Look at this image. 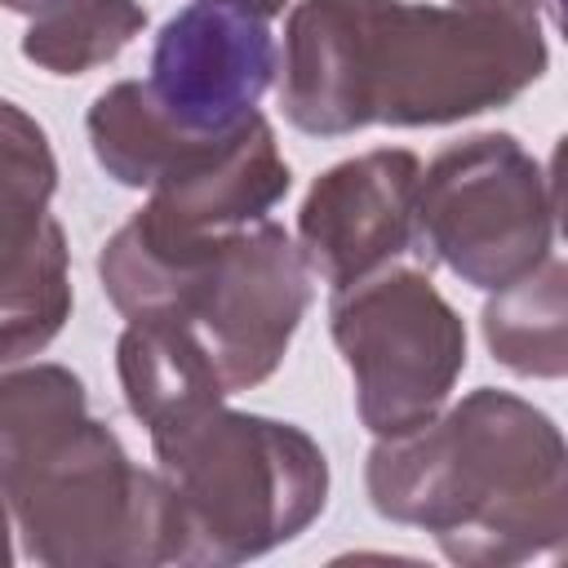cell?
Here are the masks:
<instances>
[{"mask_svg": "<svg viewBox=\"0 0 568 568\" xmlns=\"http://www.w3.org/2000/svg\"><path fill=\"white\" fill-rule=\"evenodd\" d=\"M22 550L49 568L178 564V501L160 470L138 466L120 435L80 417L0 484Z\"/></svg>", "mask_w": 568, "mask_h": 568, "instance_id": "cell-4", "label": "cell"}, {"mask_svg": "<svg viewBox=\"0 0 568 568\" xmlns=\"http://www.w3.org/2000/svg\"><path fill=\"white\" fill-rule=\"evenodd\" d=\"M422 160L377 146L324 169L297 209V253L311 280L342 288L413 248V195Z\"/></svg>", "mask_w": 568, "mask_h": 568, "instance_id": "cell-11", "label": "cell"}, {"mask_svg": "<svg viewBox=\"0 0 568 568\" xmlns=\"http://www.w3.org/2000/svg\"><path fill=\"white\" fill-rule=\"evenodd\" d=\"M293 186L275 129L253 111L235 133L217 138L186 169L151 186L146 204L120 226L138 248L182 257L222 244L226 235L262 222Z\"/></svg>", "mask_w": 568, "mask_h": 568, "instance_id": "cell-10", "label": "cell"}, {"mask_svg": "<svg viewBox=\"0 0 568 568\" xmlns=\"http://www.w3.org/2000/svg\"><path fill=\"white\" fill-rule=\"evenodd\" d=\"M306 302L311 271L297 253V240L280 222L262 217L226 235L173 297V306L151 320L186 324L209 351L226 395H240L284 364Z\"/></svg>", "mask_w": 568, "mask_h": 568, "instance_id": "cell-7", "label": "cell"}, {"mask_svg": "<svg viewBox=\"0 0 568 568\" xmlns=\"http://www.w3.org/2000/svg\"><path fill=\"white\" fill-rule=\"evenodd\" d=\"M142 27L146 9L138 0H49L27 22L22 58L49 75H84L120 58Z\"/></svg>", "mask_w": 568, "mask_h": 568, "instance_id": "cell-15", "label": "cell"}, {"mask_svg": "<svg viewBox=\"0 0 568 568\" xmlns=\"http://www.w3.org/2000/svg\"><path fill=\"white\" fill-rule=\"evenodd\" d=\"M546 22H559V0H297L280 58L284 120L346 138L484 115L546 75Z\"/></svg>", "mask_w": 568, "mask_h": 568, "instance_id": "cell-1", "label": "cell"}, {"mask_svg": "<svg viewBox=\"0 0 568 568\" xmlns=\"http://www.w3.org/2000/svg\"><path fill=\"white\" fill-rule=\"evenodd\" d=\"M559 186L515 133L444 146L417 178L413 248L470 288H506L555 253Z\"/></svg>", "mask_w": 568, "mask_h": 568, "instance_id": "cell-5", "label": "cell"}, {"mask_svg": "<svg viewBox=\"0 0 568 568\" xmlns=\"http://www.w3.org/2000/svg\"><path fill=\"white\" fill-rule=\"evenodd\" d=\"M155 470L178 501V564H244L306 532L328 501L324 448L293 422L226 399L151 426Z\"/></svg>", "mask_w": 568, "mask_h": 568, "instance_id": "cell-3", "label": "cell"}, {"mask_svg": "<svg viewBox=\"0 0 568 568\" xmlns=\"http://www.w3.org/2000/svg\"><path fill=\"white\" fill-rule=\"evenodd\" d=\"M328 333L355 382V413L373 435L430 422L462 368L466 324L417 266H377L328 297Z\"/></svg>", "mask_w": 568, "mask_h": 568, "instance_id": "cell-6", "label": "cell"}, {"mask_svg": "<svg viewBox=\"0 0 568 568\" xmlns=\"http://www.w3.org/2000/svg\"><path fill=\"white\" fill-rule=\"evenodd\" d=\"M84 129H89V146H93V160L102 164V173L115 178L120 186H138V191H151L155 182L186 169L200 151H209L217 142V138L182 133L155 106V98L142 80H115L111 89H102L84 115Z\"/></svg>", "mask_w": 568, "mask_h": 568, "instance_id": "cell-13", "label": "cell"}, {"mask_svg": "<svg viewBox=\"0 0 568 568\" xmlns=\"http://www.w3.org/2000/svg\"><path fill=\"white\" fill-rule=\"evenodd\" d=\"M13 564V515H9V501L0 493V568Z\"/></svg>", "mask_w": 568, "mask_h": 568, "instance_id": "cell-17", "label": "cell"}, {"mask_svg": "<svg viewBox=\"0 0 568 568\" xmlns=\"http://www.w3.org/2000/svg\"><path fill=\"white\" fill-rule=\"evenodd\" d=\"M368 501L390 524L435 537L462 568H515L568 537V448L550 413L479 386L430 422L377 435Z\"/></svg>", "mask_w": 568, "mask_h": 568, "instance_id": "cell-2", "label": "cell"}, {"mask_svg": "<svg viewBox=\"0 0 568 568\" xmlns=\"http://www.w3.org/2000/svg\"><path fill=\"white\" fill-rule=\"evenodd\" d=\"M275 71L280 49L266 18L195 0L160 27L142 84L182 133L222 138L257 111Z\"/></svg>", "mask_w": 568, "mask_h": 568, "instance_id": "cell-9", "label": "cell"}, {"mask_svg": "<svg viewBox=\"0 0 568 568\" xmlns=\"http://www.w3.org/2000/svg\"><path fill=\"white\" fill-rule=\"evenodd\" d=\"M217 4H235V9H248V13H257V18H280L284 9H288V0H217Z\"/></svg>", "mask_w": 568, "mask_h": 568, "instance_id": "cell-18", "label": "cell"}, {"mask_svg": "<svg viewBox=\"0 0 568 568\" xmlns=\"http://www.w3.org/2000/svg\"><path fill=\"white\" fill-rule=\"evenodd\" d=\"M53 191L49 133L0 98V368L40 355L71 320V248L49 213Z\"/></svg>", "mask_w": 568, "mask_h": 568, "instance_id": "cell-8", "label": "cell"}, {"mask_svg": "<svg viewBox=\"0 0 568 568\" xmlns=\"http://www.w3.org/2000/svg\"><path fill=\"white\" fill-rule=\"evenodd\" d=\"M115 373L129 413L146 430L204 404L231 399L209 351L178 320H129L115 342Z\"/></svg>", "mask_w": 568, "mask_h": 568, "instance_id": "cell-12", "label": "cell"}, {"mask_svg": "<svg viewBox=\"0 0 568 568\" xmlns=\"http://www.w3.org/2000/svg\"><path fill=\"white\" fill-rule=\"evenodd\" d=\"M80 417H89V395L71 368L4 364L0 368V484Z\"/></svg>", "mask_w": 568, "mask_h": 568, "instance_id": "cell-16", "label": "cell"}, {"mask_svg": "<svg viewBox=\"0 0 568 568\" xmlns=\"http://www.w3.org/2000/svg\"><path fill=\"white\" fill-rule=\"evenodd\" d=\"M484 342L515 377L555 382L568 373V266L550 253L484 302Z\"/></svg>", "mask_w": 568, "mask_h": 568, "instance_id": "cell-14", "label": "cell"}]
</instances>
